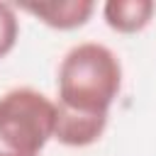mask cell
<instances>
[{"mask_svg":"<svg viewBox=\"0 0 156 156\" xmlns=\"http://www.w3.org/2000/svg\"><path fill=\"white\" fill-rule=\"evenodd\" d=\"M122 88L119 56L98 41L71 46L56 73V115L78 119H107Z\"/></svg>","mask_w":156,"mask_h":156,"instance_id":"cell-1","label":"cell"},{"mask_svg":"<svg viewBox=\"0 0 156 156\" xmlns=\"http://www.w3.org/2000/svg\"><path fill=\"white\" fill-rule=\"evenodd\" d=\"M56 102L34 88L0 95V156H39L54 139Z\"/></svg>","mask_w":156,"mask_h":156,"instance_id":"cell-2","label":"cell"},{"mask_svg":"<svg viewBox=\"0 0 156 156\" xmlns=\"http://www.w3.org/2000/svg\"><path fill=\"white\" fill-rule=\"evenodd\" d=\"M22 12L37 17L39 22H44L51 29H78L83 24H88V20L95 12V2L93 0H58V2H24L20 5Z\"/></svg>","mask_w":156,"mask_h":156,"instance_id":"cell-3","label":"cell"},{"mask_svg":"<svg viewBox=\"0 0 156 156\" xmlns=\"http://www.w3.org/2000/svg\"><path fill=\"white\" fill-rule=\"evenodd\" d=\"M156 12L154 0H107L102 5L105 24L119 34H136L149 27Z\"/></svg>","mask_w":156,"mask_h":156,"instance_id":"cell-4","label":"cell"},{"mask_svg":"<svg viewBox=\"0 0 156 156\" xmlns=\"http://www.w3.org/2000/svg\"><path fill=\"white\" fill-rule=\"evenodd\" d=\"M20 39L17 10L10 2H0V58H5Z\"/></svg>","mask_w":156,"mask_h":156,"instance_id":"cell-5","label":"cell"}]
</instances>
